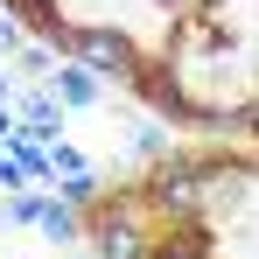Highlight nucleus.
Wrapping results in <instances>:
<instances>
[{"label":"nucleus","instance_id":"1","mask_svg":"<svg viewBox=\"0 0 259 259\" xmlns=\"http://www.w3.org/2000/svg\"><path fill=\"white\" fill-rule=\"evenodd\" d=\"M105 252H112V259H140V231H133L126 217H112V224H105Z\"/></svg>","mask_w":259,"mask_h":259},{"label":"nucleus","instance_id":"2","mask_svg":"<svg viewBox=\"0 0 259 259\" xmlns=\"http://www.w3.org/2000/svg\"><path fill=\"white\" fill-rule=\"evenodd\" d=\"M84 56H91V63H126V42L98 28V35H84Z\"/></svg>","mask_w":259,"mask_h":259},{"label":"nucleus","instance_id":"3","mask_svg":"<svg viewBox=\"0 0 259 259\" xmlns=\"http://www.w3.org/2000/svg\"><path fill=\"white\" fill-rule=\"evenodd\" d=\"M161 196L168 203H196L203 196V175H161Z\"/></svg>","mask_w":259,"mask_h":259},{"label":"nucleus","instance_id":"4","mask_svg":"<svg viewBox=\"0 0 259 259\" xmlns=\"http://www.w3.org/2000/svg\"><path fill=\"white\" fill-rule=\"evenodd\" d=\"M14 7H21L28 21H42V28H56V7H49V0H14Z\"/></svg>","mask_w":259,"mask_h":259},{"label":"nucleus","instance_id":"5","mask_svg":"<svg viewBox=\"0 0 259 259\" xmlns=\"http://www.w3.org/2000/svg\"><path fill=\"white\" fill-rule=\"evenodd\" d=\"M168 259H196V245H175V252H168Z\"/></svg>","mask_w":259,"mask_h":259},{"label":"nucleus","instance_id":"6","mask_svg":"<svg viewBox=\"0 0 259 259\" xmlns=\"http://www.w3.org/2000/svg\"><path fill=\"white\" fill-rule=\"evenodd\" d=\"M252 119H259V112H252Z\"/></svg>","mask_w":259,"mask_h":259}]
</instances>
